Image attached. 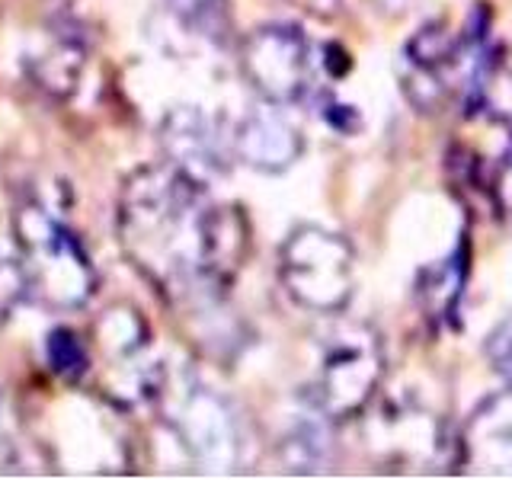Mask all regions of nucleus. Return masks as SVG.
I'll use <instances>...</instances> for the list:
<instances>
[{
  "mask_svg": "<svg viewBox=\"0 0 512 480\" xmlns=\"http://www.w3.org/2000/svg\"><path fill=\"white\" fill-rule=\"evenodd\" d=\"M119 244L167 301L212 304L244 266L250 228L240 208L215 202L199 176L167 160L125 180Z\"/></svg>",
  "mask_w": 512,
  "mask_h": 480,
  "instance_id": "f257e3e1",
  "label": "nucleus"
},
{
  "mask_svg": "<svg viewBox=\"0 0 512 480\" xmlns=\"http://www.w3.org/2000/svg\"><path fill=\"white\" fill-rule=\"evenodd\" d=\"M13 237L32 298L48 308L77 311L96 292V269L80 237L42 199H23L13 212Z\"/></svg>",
  "mask_w": 512,
  "mask_h": 480,
  "instance_id": "f03ea898",
  "label": "nucleus"
},
{
  "mask_svg": "<svg viewBox=\"0 0 512 480\" xmlns=\"http://www.w3.org/2000/svg\"><path fill=\"white\" fill-rule=\"evenodd\" d=\"M285 292L314 314H343L356 288V256L343 234L301 224L279 253Z\"/></svg>",
  "mask_w": 512,
  "mask_h": 480,
  "instance_id": "7ed1b4c3",
  "label": "nucleus"
},
{
  "mask_svg": "<svg viewBox=\"0 0 512 480\" xmlns=\"http://www.w3.org/2000/svg\"><path fill=\"white\" fill-rule=\"evenodd\" d=\"M384 375L381 336L368 324H343L327 336L314 378V407L324 420H352L375 397Z\"/></svg>",
  "mask_w": 512,
  "mask_h": 480,
  "instance_id": "20e7f679",
  "label": "nucleus"
},
{
  "mask_svg": "<svg viewBox=\"0 0 512 480\" xmlns=\"http://www.w3.org/2000/svg\"><path fill=\"white\" fill-rule=\"evenodd\" d=\"M151 397L164 407L167 423L199 461L212 468H231L240 458L237 416L218 394L202 388L199 381H170L164 368H157Z\"/></svg>",
  "mask_w": 512,
  "mask_h": 480,
  "instance_id": "39448f33",
  "label": "nucleus"
},
{
  "mask_svg": "<svg viewBox=\"0 0 512 480\" xmlns=\"http://www.w3.org/2000/svg\"><path fill=\"white\" fill-rule=\"evenodd\" d=\"M240 71L266 103H301L317 84L314 45L298 26H260L240 45Z\"/></svg>",
  "mask_w": 512,
  "mask_h": 480,
  "instance_id": "423d86ee",
  "label": "nucleus"
},
{
  "mask_svg": "<svg viewBox=\"0 0 512 480\" xmlns=\"http://www.w3.org/2000/svg\"><path fill=\"white\" fill-rule=\"evenodd\" d=\"M231 154L260 173H282L298 160L301 154V135L288 122L279 106L253 109L250 116L237 122L231 132Z\"/></svg>",
  "mask_w": 512,
  "mask_h": 480,
  "instance_id": "0eeeda50",
  "label": "nucleus"
},
{
  "mask_svg": "<svg viewBox=\"0 0 512 480\" xmlns=\"http://www.w3.org/2000/svg\"><path fill=\"white\" fill-rule=\"evenodd\" d=\"M461 455L484 474L512 477V388L487 397L461 436Z\"/></svg>",
  "mask_w": 512,
  "mask_h": 480,
  "instance_id": "6e6552de",
  "label": "nucleus"
},
{
  "mask_svg": "<svg viewBox=\"0 0 512 480\" xmlns=\"http://www.w3.org/2000/svg\"><path fill=\"white\" fill-rule=\"evenodd\" d=\"M164 144L173 164L189 170L192 176H199V180L202 173H221L228 167L231 144L224 148V138L215 132V125L199 109H176L164 122Z\"/></svg>",
  "mask_w": 512,
  "mask_h": 480,
  "instance_id": "1a4fd4ad",
  "label": "nucleus"
},
{
  "mask_svg": "<svg viewBox=\"0 0 512 480\" xmlns=\"http://www.w3.org/2000/svg\"><path fill=\"white\" fill-rule=\"evenodd\" d=\"M464 282H468V250L464 247H455L445 260H436L416 272L413 295L432 327H445L455 320Z\"/></svg>",
  "mask_w": 512,
  "mask_h": 480,
  "instance_id": "9d476101",
  "label": "nucleus"
},
{
  "mask_svg": "<svg viewBox=\"0 0 512 480\" xmlns=\"http://www.w3.org/2000/svg\"><path fill=\"white\" fill-rule=\"evenodd\" d=\"M87 61V45L74 29H58L52 42H45L36 55L26 58V71L48 93H71Z\"/></svg>",
  "mask_w": 512,
  "mask_h": 480,
  "instance_id": "9b49d317",
  "label": "nucleus"
},
{
  "mask_svg": "<svg viewBox=\"0 0 512 480\" xmlns=\"http://www.w3.org/2000/svg\"><path fill=\"white\" fill-rule=\"evenodd\" d=\"M45 359L48 368L68 384L84 381V375L90 372V352L84 346V340L71 330V327H55L45 336Z\"/></svg>",
  "mask_w": 512,
  "mask_h": 480,
  "instance_id": "f8f14e48",
  "label": "nucleus"
},
{
  "mask_svg": "<svg viewBox=\"0 0 512 480\" xmlns=\"http://www.w3.org/2000/svg\"><path fill=\"white\" fill-rule=\"evenodd\" d=\"M176 13L186 26H192L199 36L224 42L231 32V7L228 0H173Z\"/></svg>",
  "mask_w": 512,
  "mask_h": 480,
  "instance_id": "ddd939ff",
  "label": "nucleus"
},
{
  "mask_svg": "<svg viewBox=\"0 0 512 480\" xmlns=\"http://www.w3.org/2000/svg\"><path fill=\"white\" fill-rule=\"evenodd\" d=\"M32 295L29 276L23 263L16 260H0V324H7L10 314L20 308V301Z\"/></svg>",
  "mask_w": 512,
  "mask_h": 480,
  "instance_id": "4468645a",
  "label": "nucleus"
},
{
  "mask_svg": "<svg viewBox=\"0 0 512 480\" xmlns=\"http://www.w3.org/2000/svg\"><path fill=\"white\" fill-rule=\"evenodd\" d=\"M487 359L496 375H503L512 384V314L496 324L487 336Z\"/></svg>",
  "mask_w": 512,
  "mask_h": 480,
  "instance_id": "2eb2a0df",
  "label": "nucleus"
},
{
  "mask_svg": "<svg viewBox=\"0 0 512 480\" xmlns=\"http://www.w3.org/2000/svg\"><path fill=\"white\" fill-rule=\"evenodd\" d=\"M493 196H496V202H500L503 212L512 218V148H509V151H506V157L500 160V170H496Z\"/></svg>",
  "mask_w": 512,
  "mask_h": 480,
  "instance_id": "dca6fc26",
  "label": "nucleus"
},
{
  "mask_svg": "<svg viewBox=\"0 0 512 480\" xmlns=\"http://www.w3.org/2000/svg\"><path fill=\"white\" fill-rule=\"evenodd\" d=\"M13 442H10V423H7V404H4V394H0V455L7 452Z\"/></svg>",
  "mask_w": 512,
  "mask_h": 480,
  "instance_id": "f3484780",
  "label": "nucleus"
},
{
  "mask_svg": "<svg viewBox=\"0 0 512 480\" xmlns=\"http://www.w3.org/2000/svg\"><path fill=\"white\" fill-rule=\"evenodd\" d=\"M304 7L317 13H330L333 7H340V0H304Z\"/></svg>",
  "mask_w": 512,
  "mask_h": 480,
  "instance_id": "a211bd4d",
  "label": "nucleus"
}]
</instances>
